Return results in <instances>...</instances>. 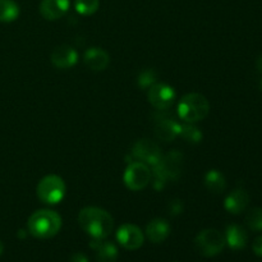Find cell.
<instances>
[{
    "mask_svg": "<svg viewBox=\"0 0 262 262\" xmlns=\"http://www.w3.org/2000/svg\"><path fill=\"white\" fill-rule=\"evenodd\" d=\"M76 10L81 15H92L100 7V0H76Z\"/></svg>",
    "mask_w": 262,
    "mask_h": 262,
    "instance_id": "cell-23",
    "label": "cell"
},
{
    "mask_svg": "<svg viewBox=\"0 0 262 262\" xmlns=\"http://www.w3.org/2000/svg\"><path fill=\"white\" fill-rule=\"evenodd\" d=\"M194 246L200 255L214 257L225 247V237L216 229H205L199 233L194 239Z\"/></svg>",
    "mask_w": 262,
    "mask_h": 262,
    "instance_id": "cell-6",
    "label": "cell"
},
{
    "mask_svg": "<svg viewBox=\"0 0 262 262\" xmlns=\"http://www.w3.org/2000/svg\"><path fill=\"white\" fill-rule=\"evenodd\" d=\"M182 124L173 118H161L155 125V136L158 140L170 142L181 133Z\"/></svg>",
    "mask_w": 262,
    "mask_h": 262,
    "instance_id": "cell-12",
    "label": "cell"
},
{
    "mask_svg": "<svg viewBox=\"0 0 262 262\" xmlns=\"http://www.w3.org/2000/svg\"><path fill=\"white\" fill-rule=\"evenodd\" d=\"M132 154L138 161H142L146 165H156L159 161L163 158V152H161L160 147L156 145L155 142L150 140H138L137 142L133 145Z\"/></svg>",
    "mask_w": 262,
    "mask_h": 262,
    "instance_id": "cell-9",
    "label": "cell"
},
{
    "mask_svg": "<svg viewBox=\"0 0 262 262\" xmlns=\"http://www.w3.org/2000/svg\"><path fill=\"white\" fill-rule=\"evenodd\" d=\"M248 241L247 232L241 225L232 224L227 228L225 232V243H228L232 250H242L246 247Z\"/></svg>",
    "mask_w": 262,
    "mask_h": 262,
    "instance_id": "cell-17",
    "label": "cell"
},
{
    "mask_svg": "<svg viewBox=\"0 0 262 262\" xmlns=\"http://www.w3.org/2000/svg\"><path fill=\"white\" fill-rule=\"evenodd\" d=\"M147 99L155 109L164 112L173 105L176 100V91L166 83H154L147 91Z\"/></svg>",
    "mask_w": 262,
    "mask_h": 262,
    "instance_id": "cell-8",
    "label": "cell"
},
{
    "mask_svg": "<svg viewBox=\"0 0 262 262\" xmlns=\"http://www.w3.org/2000/svg\"><path fill=\"white\" fill-rule=\"evenodd\" d=\"M210 112V104L201 94H187L179 100L178 115L184 123H194L204 120Z\"/></svg>",
    "mask_w": 262,
    "mask_h": 262,
    "instance_id": "cell-3",
    "label": "cell"
},
{
    "mask_svg": "<svg viewBox=\"0 0 262 262\" xmlns=\"http://www.w3.org/2000/svg\"><path fill=\"white\" fill-rule=\"evenodd\" d=\"M151 170L142 161H135L127 166L124 171V184L130 191H141L148 186L151 181Z\"/></svg>",
    "mask_w": 262,
    "mask_h": 262,
    "instance_id": "cell-7",
    "label": "cell"
},
{
    "mask_svg": "<svg viewBox=\"0 0 262 262\" xmlns=\"http://www.w3.org/2000/svg\"><path fill=\"white\" fill-rule=\"evenodd\" d=\"M51 63L59 69H68L72 68L78 60V53L76 49L68 45L58 46L53 50L50 55Z\"/></svg>",
    "mask_w": 262,
    "mask_h": 262,
    "instance_id": "cell-11",
    "label": "cell"
},
{
    "mask_svg": "<svg viewBox=\"0 0 262 262\" xmlns=\"http://www.w3.org/2000/svg\"><path fill=\"white\" fill-rule=\"evenodd\" d=\"M182 154L178 151L163 155L161 160L156 165L152 166L154 186L156 189L164 188L169 179H177L181 174L182 165Z\"/></svg>",
    "mask_w": 262,
    "mask_h": 262,
    "instance_id": "cell-4",
    "label": "cell"
},
{
    "mask_svg": "<svg viewBox=\"0 0 262 262\" xmlns=\"http://www.w3.org/2000/svg\"><path fill=\"white\" fill-rule=\"evenodd\" d=\"M246 224L248 225L253 232H261L262 230V209L253 207L246 215Z\"/></svg>",
    "mask_w": 262,
    "mask_h": 262,
    "instance_id": "cell-21",
    "label": "cell"
},
{
    "mask_svg": "<svg viewBox=\"0 0 262 262\" xmlns=\"http://www.w3.org/2000/svg\"><path fill=\"white\" fill-rule=\"evenodd\" d=\"M170 234V224L165 219H154L146 227V235L154 243H161Z\"/></svg>",
    "mask_w": 262,
    "mask_h": 262,
    "instance_id": "cell-16",
    "label": "cell"
},
{
    "mask_svg": "<svg viewBox=\"0 0 262 262\" xmlns=\"http://www.w3.org/2000/svg\"><path fill=\"white\" fill-rule=\"evenodd\" d=\"M205 187L209 189L212 193H222L224 192L225 187H227V181H225V177L222 171L216 170V169H211V170L207 171L205 174L204 178Z\"/></svg>",
    "mask_w": 262,
    "mask_h": 262,
    "instance_id": "cell-19",
    "label": "cell"
},
{
    "mask_svg": "<svg viewBox=\"0 0 262 262\" xmlns=\"http://www.w3.org/2000/svg\"><path fill=\"white\" fill-rule=\"evenodd\" d=\"M154 83H156V74L152 69H146L141 72L138 76V86L142 89H150Z\"/></svg>",
    "mask_w": 262,
    "mask_h": 262,
    "instance_id": "cell-24",
    "label": "cell"
},
{
    "mask_svg": "<svg viewBox=\"0 0 262 262\" xmlns=\"http://www.w3.org/2000/svg\"><path fill=\"white\" fill-rule=\"evenodd\" d=\"M179 136H182L184 140L191 143H199L202 140L201 130L197 127H194L193 124H191V123H184V124H182Z\"/></svg>",
    "mask_w": 262,
    "mask_h": 262,
    "instance_id": "cell-22",
    "label": "cell"
},
{
    "mask_svg": "<svg viewBox=\"0 0 262 262\" xmlns=\"http://www.w3.org/2000/svg\"><path fill=\"white\" fill-rule=\"evenodd\" d=\"M256 67H257L258 72H260V73H262V55L257 59V61H256Z\"/></svg>",
    "mask_w": 262,
    "mask_h": 262,
    "instance_id": "cell-27",
    "label": "cell"
},
{
    "mask_svg": "<svg viewBox=\"0 0 262 262\" xmlns=\"http://www.w3.org/2000/svg\"><path fill=\"white\" fill-rule=\"evenodd\" d=\"M3 251H4V245H3V242L0 241V256L3 255Z\"/></svg>",
    "mask_w": 262,
    "mask_h": 262,
    "instance_id": "cell-28",
    "label": "cell"
},
{
    "mask_svg": "<svg viewBox=\"0 0 262 262\" xmlns=\"http://www.w3.org/2000/svg\"><path fill=\"white\" fill-rule=\"evenodd\" d=\"M117 239L123 248L135 251L143 245L145 237L137 225L124 224L117 230Z\"/></svg>",
    "mask_w": 262,
    "mask_h": 262,
    "instance_id": "cell-10",
    "label": "cell"
},
{
    "mask_svg": "<svg viewBox=\"0 0 262 262\" xmlns=\"http://www.w3.org/2000/svg\"><path fill=\"white\" fill-rule=\"evenodd\" d=\"M83 61L90 69L95 72H101L107 68L110 63V56L104 49L91 48L84 53Z\"/></svg>",
    "mask_w": 262,
    "mask_h": 262,
    "instance_id": "cell-14",
    "label": "cell"
},
{
    "mask_svg": "<svg viewBox=\"0 0 262 262\" xmlns=\"http://www.w3.org/2000/svg\"><path fill=\"white\" fill-rule=\"evenodd\" d=\"M31 235L40 239L53 238L61 228V217L53 210H38L30 216L27 223Z\"/></svg>",
    "mask_w": 262,
    "mask_h": 262,
    "instance_id": "cell-2",
    "label": "cell"
},
{
    "mask_svg": "<svg viewBox=\"0 0 262 262\" xmlns=\"http://www.w3.org/2000/svg\"><path fill=\"white\" fill-rule=\"evenodd\" d=\"M19 15V7L14 0H0V22H13Z\"/></svg>",
    "mask_w": 262,
    "mask_h": 262,
    "instance_id": "cell-20",
    "label": "cell"
},
{
    "mask_svg": "<svg viewBox=\"0 0 262 262\" xmlns=\"http://www.w3.org/2000/svg\"><path fill=\"white\" fill-rule=\"evenodd\" d=\"M69 262H89V258H87V256L83 255V253L77 252L74 253V255H72Z\"/></svg>",
    "mask_w": 262,
    "mask_h": 262,
    "instance_id": "cell-26",
    "label": "cell"
},
{
    "mask_svg": "<svg viewBox=\"0 0 262 262\" xmlns=\"http://www.w3.org/2000/svg\"><path fill=\"white\" fill-rule=\"evenodd\" d=\"M91 247L96 253L99 262H115L118 258V248L112 242H102V239H94Z\"/></svg>",
    "mask_w": 262,
    "mask_h": 262,
    "instance_id": "cell-18",
    "label": "cell"
},
{
    "mask_svg": "<svg viewBox=\"0 0 262 262\" xmlns=\"http://www.w3.org/2000/svg\"><path fill=\"white\" fill-rule=\"evenodd\" d=\"M69 9V0H42L40 13L45 19L56 20L63 17Z\"/></svg>",
    "mask_w": 262,
    "mask_h": 262,
    "instance_id": "cell-13",
    "label": "cell"
},
{
    "mask_svg": "<svg viewBox=\"0 0 262 262\" xmlns=\"http://www.w3.org/2000/svg\"><path fill=\"white\" fill-rule=\"evenodd\" d=\"M252 248H253V252H255L256 255L261 256L262 257V235L256 238L255 242H253L252 245Z\"/></svg>",
    "mask_w": 262,
    "mask_h": 262,
    "instance_id": "cell-25",
    "label": "cell"
},
{
    "mask_svg": "<svg viewBox=\"0 0 262 262\" xmlns=\"http://www.w3.org/2000/svg\"><path fill=\"white\" fill-rule=\"evenodd\" d=\"M66 191L67 187L63 178L55 174L43 177L38 182L37 188H36L37 197L41 202L46 205H56L61 202V200L66 196Z\"/></svg>",
    "mask_w": 262,
    "mask_h": 262,
    "instance_id": "cell-5",
    "label": "cell"
},
{
    "mask_svg": "<svg viewBox=\"0 0 262 262\" xmlns=\"http://www.w3.org/2000/svg\"><path fill=\"white\" fill-rule=\"evenodd\" d=\"M250 204V196L245 189H234L227 196L224 207L230 214L238 215L245 211Z\"/></svg>",
    "mask_w": 262,
    "mask_h": 262,
    "instance_id": "cell-15",
    "label": "cell"
},
{
    "mask_svg": "<svg viewBox=\"0 0 262 262\" xmlns=\"http://www.w3.org/2000/svg\"><path fill=\"white\" fill-rule=\"evenodd\" d=\"M260 84H261V89H262V79H261V83Z\"/></svg>",
    "mask_w": 262,
    "mask_h": 262,
    "instance_id": "cell-29",
    "label": "cell"
},
{
    "mask_svg": "<svg viewBox=\"0 0 262 262\" xmlns=\"http://www.w3.org/2000/svg\"><path fill=\"white\" fill-rule=\"evenodd\" d=\"M78 223L82 229L94 239H105L109 237L114 227L112 215L104 209L95 206L82 209L78 215Z\"/></svg>",
    "mask_w": 262,
    "mask_h": 262,
    "instance_id": "cell-1",
    "label": "cell"
}]
</instances>
